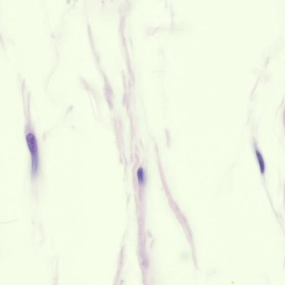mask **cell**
<instances>
[{"mask_svg":"<svg viewBox=\"0 0 285 285\" xmlns=\"http://www.w3.org/2000/svg\"><path fill=\"white\" fill-rule=\"evenodd\" d=\"M138 177L140 183H143L144 182V175L142 168H139L138 171Z\"/></svg>","mask_w":285,"mask_h":285,"instance_id":"obj_3","label":"cell"},{"mask_svg":"<svg viewBox=\"0 0 285 285\" xmlns=\"http://www.w3.org/2000/svg\"><path fill=\"white\" fill-rule=\"evenodd\" d=\"M256 153H257L258 161V162H259V166H260V168H261V172L263 173L264 172V162H263V158L262 157V156L261 155V154H260L258 151L256 152Z\"/></svg>","mask_w":285,"mask_h":285,"instance_id":"obj_2","label":"cell"},{"mask_svg":"<svg viewBox=\"0 0 285 285\" xmlns=\"http://www.w3.org/2000/svg\"><path fill=\"white\" fill-rule=\"evenodd\" d=\"M25 140L31 158V172L32 178L37 176L40 168V154L36 137L31 132L27 133Z\"/></svg>","mask_w":285,"mask_h":285,"instance_id":"obj_1","label":"cell"}]
</instances>
